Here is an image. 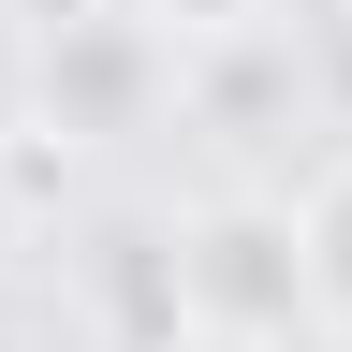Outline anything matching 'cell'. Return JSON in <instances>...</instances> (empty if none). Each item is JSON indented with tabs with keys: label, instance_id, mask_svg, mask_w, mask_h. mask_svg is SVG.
I'll return each mask as SVG.
<instances>
[{
	"label": "cell",
	"instance_id": "cell-1",
	"mask_svg": "<svg viewBox=\"0 0 352 352\" xmlns=\"http://www.w3.org/2000/svg\"><path fill=\"white\" fill-rule=\"evenodd\" d=\"M176 323L220 338V352H294L323 308H308V235H294V206H264V191H220L176 220Z\"/></svg>",
	"mask_w": 352,
	"mask_h": 352
},
{
	"label": "cell",
	"instance_id": "cell-2",
	"mask_svg": "<svg viewBox=\"0 0 352 352\" xmlns=\"http://www.w3.org/2000/svg\"><path fill=\"white\" fill-rule=\"evenodd\" d=\"M162 103V30L147 15H59L44 30V118L59 132H132Z\"/></svg>",
	"mask_w": 352,
	"mask_h": 352
},
{
	"label": "cell",
	"instance_id": "cell-3",
	"mask_svg": "<svg viewBox=\"0 0 352 352\" xmlns=\"http://www.w3.org/2000/svg\"><path fill=\"white\" fill-rule=\"evenodd\" d=\"M294 235H308V308L352 338V147L308 176V206H294Z\"/></svg>",
	"mask_w": 352,
	"mask_h": 352
},
{
	"label": "cell",
	"instance_id": "cell-4",
	"mask_svg": "<svg viewBox=\"0 0 352 352\" xmlns=\"http://www.w3.org/2000/svg\"><path fill=\"white\" fill-rule=\"evenodd\" d=\"M162 44H235V30H264V0H132Z\"/></svg>",
	"mask_w": 352,
	"mask_h": 352
}]
</instances>
